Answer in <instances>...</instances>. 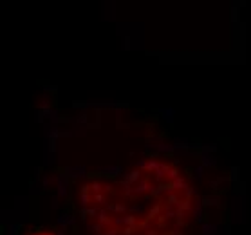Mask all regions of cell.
Returning <instances> with one entry per match:
<instances>
[{
	"label": "cell",
	"mask_w": 251,
	"mask_h": 235,
	"mask_svg": "<svg viewBox=\"0 0 251 235\" xmlns=\"http://www.w3.org/2000/svg\"><path fill=\"white\" fill-rule=\"evenodd\" d=\"M38 235H51V234H38Z\"/></svg>",
	"instance_id": "cell-1"
}]
</instances>
